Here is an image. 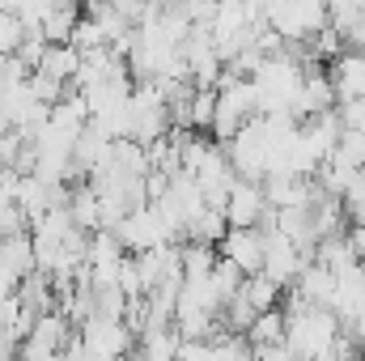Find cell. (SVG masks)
I'll return each mask as SVG.
<instances>
[{
	"label": "cell",
	"mask_w": 365,
	"mask_h": 361,
	"mask_svg": "<svg viewBox=\"0 0 365 361\" xmlns=\"http://www.w3.org/2000/svg\"><path fill=\"white\" fill-rule=\"evenodd\" d=\"M336 340H340V319L331 310L306 306V310L284 315V345L302 361H327V353L336 349Z\"/></svg>",
	"instance_id": "6da1fadb"
},
{
	"label": "cell",
	"mask_w": 365,
	"mask_h": 361,
	"mask_svg": "<svg viewBox=\"0 0 365 361\" xmlns=\"http://www.w3.org/2000/svg\"><path fill=\"white\" fill-rule=\"evenodd\" d=\"M217 260H225L242 280L259 276L264 272V230H225V238L217 243Z\"/></svg>",
	"instance_id": "7a4b0ae2"
},
{
	"label": "cell",
	"mask_w": 365,
	"mask_h": 361,
	"mask_svg": "<svg viewBox=\"0 0 365 361\" xmlns=\"http://www.w3.org/2000/svg\"><path fill=\"white\" fill-rule=\"evenodd\" d=\"M268 213V200H264V187L247 179H234V187L225 191V204H221V217L230 230H259Z\"/></svg>",
	"instance_id": "3957f363"
},
{
	"label": "cell",
	"mask_w": 365,
	"mask_h": 361,
	"mask_svg": "<svg viewBox=\"0 0 365 361\" xmlns=\"http://www.w3.org/2000/svg\"><path fill=\"white\" fill-rule=\"evenodd\" d=\"M302 268H306L302 251H297L289 238H280L276 230H268V234H264V272H259V276H268L276 289L284 293V289L297 280V272Z\"/></svg>",
	"instance_id": "277c9868"
},
{
	"label": "cell",
	"mask_w": 365,
	"mask_h": 361,
	"mask_svg": "<svg viewBox=\"0 0 365 361\" xmlns=\"http://www.w3.org/2000/svg\"><path fill=\"white\" fill-rule=\"evenodd\" d=\"M327 81L336 90V102H361L365 98V51H344L331 60Z\"/></svg>",
	"instance_id": "5b68a950"
},
{
	"label": "cell",
	"mask_w": 365,
	"mask_h": 361,
	"mask_svg": "<svg viewBox=\"0 0 365 361\" xmlns=\"http://www.w3.org/2000/svg\"><path fill=\"white\" fill-rule=\"evenodd\" d=\"M289 289H293V293H297L306 306H323V310H327V306H331V289H336V276L323 268V264H314V260H310L306 268L297 272V280H293Z\"/></svg>",
	"instance_id": "8992f818"
},
{
	"label": "cell",
	"mask_w": 365,
	"mask_h": 361,
	"mask_svg": "<svg viewBox=\"0 0 365 361\" xmlns=\"http://www.w3.org/2000/svg\"><path fill=\"white\" fill-rule=\"evenodd\" d=\"M242 340L251 345V353L272 349V345H284V315H280V306H276V310H264V315H255V323L247 327Z\"/></svg>",
	"instance_id": "52a82bcc"
},
{
	"label": "cell",
	"mask_w": 365,
	"mask_h": 361,
	"mask_svg": "<svg viewBox=\"0 0 365 361\" xmlns=\"http://www.w3.org/2000/svg\"><path fill=\"white\" fill-rule=\"evenodd\" d=\"M225 217H221V208H204L187 230H182V243H200V247H217L221 238H225Z\"/></svg>",
	"instance_id": "ba28073f"
},
{
	"label": "cell",
	"mask_w": 365,
	"mask_h": 361,
	"mask_svg": "<svg viewBox=\"0 0 365 361\" xmlns=\"http://www.w3.org/2000/svg\"><path fill=\"white\" fill-rule=\"evenodd\" d=\"M238 293L247 298V306H251L255 315H264V310H276V306H280V289H276L268 276H247V280L238 285Z\"/></svg>",
	"instance_id": "9c48e42d"
},
{
	"label": "cell",
	"mask_w": 365,
	"mask_h": 361,
	"mask_svg": "<svg viewBox=\"0 0 365 361\" xmlns=\"http://www.w3.org/2000/svg\"><path fill=\"white\" fill-rule=\"evenodd\" d=\"M340 213H344L349 230H365V171L344 187V195H340Z\"/></svg>",
	"instance_id": "30bf717a"
}]
</instances>
